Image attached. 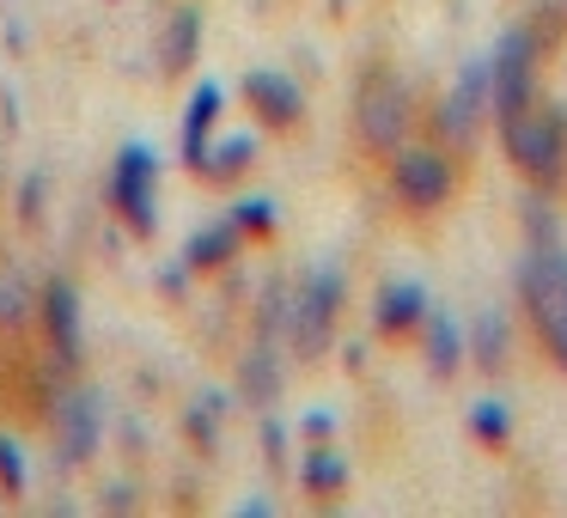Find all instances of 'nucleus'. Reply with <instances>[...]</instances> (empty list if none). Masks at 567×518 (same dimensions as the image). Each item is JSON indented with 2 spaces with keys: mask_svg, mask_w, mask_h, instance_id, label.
I'll return each instance as SVG.
<instances>
[{
  "mask_svg": "<svg viewBox=\"0 0 567 518\" xmlns=\"http://www.w3.org/2000/svg\"><path fill=\"white\" fill-rule=\"evenodd\" d=\"M525 245H518V305H525L530 342L543 348L555 372L567 379V238L555 220V196H525Z\"/></svg>",
  "mask_w": 567,
  "mask_h": 518,
  "instance_id": "1",
  "label": "nucleus"
},
{
  "mask_svg": "<svg viewBox=\"0 0 567 518\" xmlns=\"http://www.w3.org/2000/svg\"><path fill=\"white\" fill-rule=\"evenodd\" d=\"M494 135H501V153L525 189H537V196H561L567 189V104L561 99L543 92L530 111L494 123Z\"/></svg>",
  "mask_w": 567,
  "mask_h": 518,
  "instance_id": "2",
  "label": "nucleus"
},
{
  "mask_svg": "<svg viewBox=\"0 0 567 518\" xmlns=\"http://www.w3.org/2000/svg\"><path fill=\"white\" fill-rule=\"evenodd\" d=\"M464 189V165L452 147H440L433 135H409L403 147L384 159V196L403 220H440Z\"/></svg>",
  "mask_w": 567,
  "mask_h": 518,
  "instance_id": "3",
  "label": "nucleus"
},
{
  "mask_svg": "<svg viewBox=\"0 0 567 518\" xmlns=\"http://www.w3.org/2000/svg\"><path fill=\"white\" fill-rule=\"evenodd\" d=\"M348 128H354V147L379 165L415 135V86L403 80V68H391V62L360 68L354 99H348Z\"/></svg>",
  "mask_w": 567,
  "mask_h": 518,
  "instance_id": "4",
  "label": "nucleus"
},
{
  "mask_svg": "<svg viewBox=\"0 0 567 518\" xmlns=\"http://www.w3.org/2000/svg\"><path fill=\"white\" fill-rule=\"evenodd\" d=\"M342 305H348L342 262H318V269H306V281L293 287V311H287V348H293L299 366H318V360L336 348Z\"/></svg>",
  "mask_w": 567,
  "mask_h": 518,
  "instance_id": "5",
  "label": "nucleus"
},
{
  "mask_svg": "<svg viewBox=\"0 0 567 518\" xmlns=\"http://www.w3.org/2000/svg\"><path fill=\"white\" fill-rule=\"evenodd\" d=\"M543 62H549V50L525 19L501 31V43L488 50V123H506L543 99Z\"/></svg>",
  "mask_w": 567,
  "mask_h": 518,
  "instance_id": "6",
  "label": "nucleus"
},
{
  "mask_svg": "<svg viewBox=\"0 0 567 518\" xmlns=\"http://www.w3.org/2000/svg\"><path fill=\"white\" fill-rule=\"evenodd\" d=\"M43 427H50L55 469H62V476H74V469H86L92 457H99L104 427H111V403H104L99 384L68 379L62 391H55V403H50V415H43Z\"/></svg>",
  "mask_w": 567,
  "mask_h": 518,
  "instance_id": "7",
  "label": "nucleus"
},
{
  "mask_svg": "<svg viewBox=\"0 0 567 518\" xmlns=\"http://www.w3.org/2000/svg\"><path fill=\"white\" fill-rule=\"evenodd\" d=\"M104 208L123 220V232L135 245L159 238V153L147 141H128L104 172Z\"/></svg>",
  "mask_w": 567,
  "mask_h": 518,
  "instance_id": "8",
  "label": "nucleus"
},
{
  "mask_svg": "<svg viewBox=\"0 0 567 518\" xmlns=\"http://www.w3.org/2000/svg\"><path fill=\"white\" fill-rule=\"evenodd\" d=\"M38 330L55 379H80L86 372V311H80V287L68 274H50L38 287Z\"/></svg>",
  "mask_w": 567,
  "mask_h": 518,
  "instance_id": "9",
  "label": "nucleus"
},
{
  "mask_svg": "<svg viewBox=\"0 0 567 518\" xmlns=\"http://www.w3.org/2000/svg\"><path fill=\"white\" fill-rule=\"evenodd\" d=\"M238 99L257 116L262 135H299V128H306V86H299L287 68H245Z\"/></svg>",
  "mask_w": 567,
  "mask_h": 518,
  "instance_id": "10",
  "label": "nucleus"
},
{
  "mask_svg": "<svg viewBox=\"0 0 567 518\" xmlns=\"http://www.w3.org/2000/svg\"><path fill=\"white\" fill-rule=\"evenodd\" d=\"M427 311H433V293L421 281H384L379 293H372V335L391 342V348H403V342L421 335Z\"/></svg>",
  "mask_w": 567,
  "mask_h": 518,
  "instance_id": "11",
  "label": "nucleus"
},
{
  "mask_svg": "<svg viewBox=\"0 0 567 518\" xmlns=\"http://www.w3.org/2000/svg\"><path fill=\"white\" fill-rule=\"evenodd\" d=\"M220 111H226V92L214 86V80H202L184 104V123H177V159H184L189 177H202V165H208V141H214Z\"/></svg>",
  "mask_w": 567,
  "mask_h": 518,
  "instance_id": "12",
  "label": "nucleus"
},
{
  "mask_svg": "<svg viewBox=\"0 0 567 518\" xmlns=\"http://www.w3.org/2000/svg\"><path fill=\"white\" fill-rule=\"evenodd\" d=\"M281 379H287V372H281V348L250 335V348L238 354V372H233V396L262 415V408L281 403Z\"/></svg>",
  "mask_w": 567,
  "mask_h": 518,
  "instance_id": "13",
  "label": "nucleus"
},
{
  "mask_svg": "<svg viewBox=\"0 0 567 518\" xmlns=\"http://www.w3.org/2000/svg\"><path fill=\"white\" fill-rule=\"evenodd\" d=\"M202 31H208V13H202V0H184L172 7V19L159 25V74L165 80H184L202 55Z\"/></svg>",
  "mask_w": 567,
  "mask_h": 518,
  "instance_id": "14",
  "label": "nucleus"
},
{
  "mask_svg": "<svg viewBox=\"0 0 567 518\" xmlns=\"http://www.w3.org/2000/svg\"><path fill=\"white\" fill-rule=\"evenodd\" d=\"M415 342H421V366H427L433 384H452L457 372L470 366V354H464V323H457L452 311H440V305L427 311V323H421Z\"/></svg>",
  "mask_w": 567,
  "mask_h": 518,
  "instance_id": "15",
  "label": "nucleus"
},
{
  "mask_svg": "<svg viewBox=\"0 0 567 518\" xmlns=\"http://www.w3.org/2000/svg\"><path fill=\"white\" fill-rule=\"evenodd\" d=\"M464 354H470V366H476L482 379H501L506 360H513V318L494 311V305H482L476 318H470V330H464Z\"/></svg>",
  "mask_w": 567,
  "mask_h": 518,
  "instance_id": "16",
  "label": "nucleus"
},
{
  "mask_svg": "<svg viewBox=\"0 0 567 518\" xmlns=\"http://www.w3.org/2000/svg\"><path fill=\"white\" fill-rule=\"evenodd\" d=\"M348 488H354V469H348L342 452H336V439L306 445V457H299V494L318 500V506H336Z\"/></svg>",
  "mask_w": 567,
  "mask_h": 518,
  "instance_id": "17",
  "label": "nucleus"
},
{
  "mask_svg": "<svg viewBox=\"0 0 567 518\" xmlns=\"http://www.w3.org/2000/svg\"><path fill=\"white\" fill-rule=\"evenodd\" d=\"M238 250H245V232L220 214V220L196 226V232L184 238V269L189 274H226L238 262Z\"/></svg>",
  "mask_w": 567,
  "mask_h": 518,
  "instance_id": "18",
  "label": "nucleus"
},
{
  "mask_svg": "<svg viewBox=\"0 0 567 518\" xmlns=\"http://www.w3.org/2000/svg\"><path fill=\"white\" fill-rule=\"evenodd\" d=\"M257 159H262V141L250 135H220V141H208V165H202V177L196 184H208V189H238L250 172H257Z\"/></svg>",
  "mask_w": 567,
  "mask_h": 518,
  "instance_id": "19",
  "label": "nucleus"
},
{
  "mask_svg": "<svg viewBox=\"0 0 567 518\" xmlns=\"http://www.w3.org/2000/svg\"><path fill=\"white\" fill-rule=\"evenodd\" d=\"M464 433H470V445H482V452H506L513 433H518L513 403H506V396H476V403L464 408Z\"/></svg>",
  "mask_w": 567,
  "mask_h": 518,
  "instance_id": "20",
  "label": "nucleus"
},
{
  "mask_svg": "<svg viewBox=\"0 0 567 518\" xmlns=\"http://www.w3.org/2000/svg\"><path fill=\"white\" fill-rule=\"evenodd\" d=\"M226 415H233V391H202L196 403L184 408V439L196 445L202 457H214L226 439Z\"/></svg>",
  "mask_w": 567,
  "mask_h": 518,
  "instance_id": "21",
  "label": "nucleus"
},
{
  "mask_svg": "<svg viewBox=\"0 0 567 518\" xmlns=\"http://www.w3.org/2000/svg\"><path fill=\"white\" fill-rule=\"evenodd\" d=\"M31 318H38V287L0 257V335H25Z\"/></svg>",
  "mask_w": 567,
  "mask_h": 518,
  "instance_id": "22",
  "label": "nucleus"
},
{
  "mask_svg": "<svg viewBox=\"0 0 567 518\" xmlns=\"http://www.w3.org/2000/svg\"><path fill=\"white\" fill-rule=\"evenodd\" d=\"M226 220L245 232V245H269V238L281 232V214H275L269 196H238L233 208H226Z\"/></svg>",
  "mask_w": 567,
  "mask_h": 518,
  "instance_id": "23",
  "label": "nucleus"
},
{
  "mask_svg": "<svg viewBox=\"0 0 567 518\" xmlns=\"http://www.w3.org/2000/svg\"><path fill=\"white\" fill-rule=\"evenodd\" d=\"M287 311H293V287L281 281V274H269V287L257 293V342H281L287 335Z\"/></svg>",
  "mask_w": 567,
  "mask_h": 518,
  "instance_id": "24",
  "label": "nucleus"
},
{
  "mask_svg": "<svg viewBox=\"0 0 567 518\" xmlns=\"http://www.w3.org/2000/svg\"><path fill=\"white\" fill-rule=\"evenodd\" d=\"M31 494V464H25V445L13 433H0V500L19 506Z\"/></svg>",
  "mask_w": 567,
  "mask_h": 518,
  "instance_id": "25",
  "label": "nucleus"
},
{
  "mask_svg": "<svg viewBox=\"0 0 567 518\" xmlns=\"http://www.w3.org/2000/svg\"><path fill=\"white\" fill-rule=\"evenodd\" d=\"M43 201H50V172H43V165H31V172L19 177V196H13L19 232H38V226H43Z\"/></svg>",
  "mask_w": 567,
  "mask_h": 518,
  "instance_id": "26",
  "label": "nucleus"
},
{
  "mask_svg": "<svg viewBox=\"0 0 567 518\" xmlns=\"http://www.w3.org/2000/svg\"><path fill=\"white\" fill-rule=\"evenodd\" d=\"M257 439H262V464L281 476L287 469V421L275 415V408H262V427H257Z\"/></svg>",
  "mask_w": 567,
  "mask_h": 518,
  "instance_id": "27",
  "label": "nucleus"
},
{
  "mask_svg": "<svg viewBox=\"0 0 567 518\" xmlns=\"http://www.w3.org/2000/svg\"><path fill=\"white\" fill-rule=\"evenodd\" d=\"M299 439H306V445L336 439V415H330V408H306V415H299Z\"/></svg>",
  "mask_w": 567,
  "mask_h": 518,
  "instance_id": "28",
  "label": "nucleus"
},
{
  "mask_svg": "<svg viewBox=\"0 0 567 518\" xmlns=\"http://www.w3.org/2000/svg\"><path fill=\"white\" fill-rule=\"evenodd\" d=\"M189 281H196V274L184 269V257H177V262H165V269H159V287H165V299H184V293H189Z\"/></svg>",
  "mask_w": 567,
  "mask_h": 518,
  "instance_id": "29",
  "label": "nucleus"
},
{
  "mask_svg": "<svg viewBox=\"0 0 567 518\" xmlns=\"http://www.w3.org/2000/svg\"><path fill=\"white\" fill-rule=\"evenodd\" d=\"M99 506H111V512H135V488H128V481H111V488H104V500Z\"/></svg>",
  "mask_w": 567,
  "mask_h": 518,
  "instance_id": "30",
  "label": "nucleus"
},
{
  "mask_svg": "<svg viewBox=\"0 0 567 518\" xmlns=\"http://www.w3.org/2000/svg\"><path fill=\"white\" fill-rule=\"evenodd\" d=\"M0 123H7V135H19V104H13V92H0Z\"/></svg>",
  "mask_w": 567,
  "mask_h": 518,
  "instance_id": "31",
  "label": "nucleus"
},
{
  "mask_svg": "<svg viewBox=\"0 0 567 518\" xmlns=\"http://www.w3.org/2000/svg\"><path fill=\"white\" fill-rule=\"evenodd\" d=\"M238 512H245V518H269L275 500H238Z\"/></svg>",
  "mask_w": 567,
  "mask_h": 518,
  "instance_id": "32",
  "label": "nucleus"
}]
</instances>
